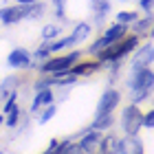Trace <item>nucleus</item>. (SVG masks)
Listing matches in <instances>:
<instances>
[{
  "label": "nucleus",
  "mask_w": 154,
  "mask_h": 154,
  "mask_svg": "<svg viewBox=\"0 0 154 154\" xmlns=\"http://www.w3.org/2000/svg\"><path fill=\"white\" fill-rule=\"evenodd\" d=\"M141 121H143V115H141V110H139L137 106H128L123 110V119H121V123H123V132L128 137H134L139 128H141Z\"/></svg>",
  "instance_id": "f257e3e1"
},
{
  "label": "nucleus",
  "mask_w": 154,
  "mask_h": 154,
  "mask_svg": "<svg viewBox=\"0 0 154 154\" xmlns=\"http://www.w3.org/2000/svg\"><path fill=\"white\" fill-rule=\"evenodd\" d=\"M137 44H139L137 38H128L123 44H119V46H115V48H108V46H106V48L101 51V60H103V62H115V60H119V57H123L125 53H130Z\"/></svg>",
  "instance_id": "f03ea898"
},
{
  "label": "nucleus",
  "mask_w": 154,
  "mask_h": 154,
  "mask_svg": "<svg viewBox=\"0 0 154 154\" xmlns=\"http://www.w3.org/2000/svg\"><path fill=\"white\" fill-rule=\"evenodd\" d=\"M77 57H79V53H71V55H66V57H57V60H48L46 64H42V71H46V73H62V71H68Z\"/></svg>",
  "instance_id": "7ed1b4c3"
},
{
  "label": "nucleus",
  "mask_w": 154,
  "mask_h": 154,
  "mask_svg": "<svg viewBox=\"0 0 154 154\" xmlns=\"http://www.w3.org/2000/svg\"><path fill=\"white\" fill-rule=\"evenodd\" d=\"M152 82H154V75H152V71L148 66L145 68H134V77H132L130 86L134 90H150Z\"/></svg>",
  "instance_id": "20e7f679"
},
{
  "label": "nucleus",
  "mask_w": 154,
  "mask_h": 154,
  "mask_svg": "<svg viewBox=\"0 0 154 154\" xmlns=\"http://www.w3.org/2000/svg\"><path fill=\"white\" fill-rule=\"evenodd\" d=\"M101 134L97 130L88 132V134H84V139L79 141V148L84 150V154H97L99 152V145H101Z\"/></svg>",
  "instance_id": "39448f33"
},
{
  "label": "nucleus",
  "mask_w": 154,
  "mask_h": 154,
  "mask_svg": "<svg viewBox=\"0 0 154 154\" xmlns=\"http://www.w3.org/2000/svg\"><path fill=\"white\" fill-rule=\"evenodd\" d=\"M26 13H29V7H9V9H0V20L5 24H13L26 18Z\"/></svg>",
  "instance_id": "423d86ee"
},
{
  "label": "nucleus",
  "mask_w": 154,
  "mask_h": 154,
  "mask_svg": "<svg viewBox=\"0 0 154 154\" xmlns=\"http://www.w3.org/2000/svg\"><path fill=\"white\" fill-rule=\"evenodd\" d=\"M117 154H143V145L134 137H125L117 143Z\"/></svg>",
  "instance_id": "0eeeda50"
},
{
  "label": "nucleus",
  "mask_w": 154,
  "mask_h": 154,
  "mask_svg": "<svg viewBox=\"0 0 154 154\" xmlns=\"http://www.w3.org/2000/svg\"><path fill=\"white\" fill-rule=\"evenodd\" d=\"M119 103V93L117 90H106L103 97L99 99V106H97V115H103V112H112V108Z\"/></svg>",
  "instance_id": "6e6552de"
},
{
  "label": "nucleus",
  "mask_w": 154,
  "mask_h": 154,
  "mask_svg": "<svg viewBox=\"0 0 154 154\" xmlns=\"http://www.w3.org/2000/svg\"><path fill=\"white\" fill-rule=\"evenodd\" d=\"M9 64L16 66V68H24V66L31 64V57H29V53H26V51H13L9 55Z\"/></svg>",
  "instance_id": "1a4fd4ad"
},
{
  "label": "nucleus",
  "mask_w": 154,
  "mask_h": 154,
  "mask_svg": "<svg viewBox=\"0 0 154 154\" xmlns=\"http://www.w3.org/2000/svg\"><path fill=\"white\" fill-rule=\"evenodd\" d=\"M150 64H152V46L145 44L141 51H139L137 60H134V68H145V66H150Z\"/></svg>",
  "instance_id": "9d476101"
},
{
  "label": "nucleus",
  "mask_w": 154,
  "mask_h": 154,
  "mask_svg": "<svg viewBox=\"0 0 154 154\" xmlns=\"http://www.w3.org/2000/svg\"><path fill=\"white\" fill-rule=\"evenodd\" d=\"M51 101H53V93H51V88H44V90H38V97H35V101H33V106H31V112H35V110L40 106H51Z\"/></svg>",
  "instance_id": "9b49d317"
},
{
  "label": "nucleus",
  "mask_w": 154,
  "mask_h": 154,
  "mask_svg": "<svg viewBox=\"0 0 154 154\" xmlns=\"http://www.w3.org/2000/svg\"><path fill=\"white\" fill-rule=\"evenodd\" d=\"M123 33H125V26L123 24H115V26H110V29L103 33V40H106L108 44H112V42H117V40L123 38Z\"/></svg>",
  "instance_id": "f8f14e48"
},
{
  "label": "nucleus",
  "mask_w": 154,
  "mask_h": 154,
  "mask_svg": "<svg viewBox=\"0 0 154 154\" xmlns=\"http://www.w3.org/2000/svg\"><path fill=\"white\" fill-rule=\"evenodd\" d=\"M117 143H119V139H115V137H106V139H101L99 154H117Z\"/></svg>",
  "instance_id": "ddd939ff"
},
{
  "label": "nucleus",
  "mask_w": 154,
  "mask_h": 154,
  "mask_svg": "<svg viewBox=\"0 0 154 154\" xmlns=\"http://www.w3.org/2000/svg\"><path fill=\"white\" fill-rule=\"evenodd\" d=\"M99 68V62H86V64H79V66H75L73 68V75H88V73H93Z\"/></svg>",
  "instance_id": "4468645a"
},
{
  "label": "nucleus",
  "mask_w": 154,
  "mask_h": 154,
  "mask_svg": "<svg viewBox=\"0 0 154 154\" xmlns=\"http://www.w3.org/2000/svg\"><path fill=\"white\" fill-rule=\"evenodd\" d=\"M110 123H112V115H110V112L97 115V119H95V123H93V130H103V128H108Z\"/></svg>",
  "instance_id": "2eb2a0df"
},
{
  "label": "nucleus",
  "mask_w": 154,
  "mask_h": 154,
  "mask_svg": "<svg viewBox=\"0 0 154 154\" xmlns=\"http://www.w3.org/2000/svg\"><path fill=\"white\" fill-rule=\"evenodd\" d=\"M88 33H90V26L88 24H77L75 31H73V35H71V40L73 42H82V40L88 38Z\"/></svg>",
  "instance_id": "dca6fc26"
},
{
  "label": "nucleus",
  "mask_w": 154,
  "mask_h": 154,
  "mask_svg": "<svg viewBox=\"0 0 154 154\" xmlns=\"http://www.w3.org/2000/svg\"><path fill=\"white\" fill-rule=\"evenodd\" d=\"M57 154H84V150L79 145H71L68 141H64V143L57 145Z\"/></svg>",
  "instance_id": "f3484780"
},
{
  "label": "nucleus",
  "mask_w": 154,
  "mask_h": 154,
  "mask_svg": "<svg viewBox=\"0 0 154 154\" xmlns=\"http://www.w3.org/2000/svg\"><path fill=\"white\" fill-rule=\"evenodd\" d=\"M93 9L97 11V18H101V16H106L110 5H108V0H93Z\"/></svg>",
  "instance_id": "a211bd4d"
},
{
  "label": "nucleus",
  "mask_w": 154,
  "mask_h": 154,
  "mask_svg": "<svg viewBox=\"0 0 154 154\" xmlns=\"http://www.w3.org/2000/svg\"><path fill=\"white\" fill-rule=\"evenodd\" d=\"M42 35H44V40H53V38L60 35V29H57V26H53V24H48V26H44Z\"/></svg>",
  "instance_id": "6ab92c4d"
},
{
  "label": "nucleus",
  "mask_w": 154,
  "mask_h": 154,
  "mask_svg": "<svg viewBox=\"0 0 154 154\" xmlns=\"http://www.w3.org/2000/svg\"><path fill=\"white\" fill-rule=\"evenodd\" d=\"M7 112H9V119H7V123H9V125H16V123H18V117H20L18 106H13L11 110H7Z\"/></svg>",
  "instance_id": "aec40b11"
},
{
  "label": "nucleus",
  "mask_w": 154,
  "mask_h": 154,
  "mask_svg": "<svg viewBox=\"0 0 154 154\" xmlns=\"http://www.w3.org/2000/svg\"><path fill=\"white\" fill-rule=\"evenodd\" d=\"M117 20H119V24L134 22V20H137V13H128V11H125V13H119V16H117Z\"/></svg>",
  "instance_id": "412c9836"
},
{
  "label": "nucleus",
  "mask_w": 154,
  "mask_h": 154,
  "mask_svg": "<svg viewBox=\"0 0 154 154\" xmlns=\"http://www.w3.org/2000/svg\"><path fill=\"white\" fill-rule=\"evenodd\" d=\"M106 46H108V42H106V40L101 38V40H97L95 44L90 46V53H101V51H103V48H106Z\"/></svg>",
  "instance_id": "4be33fe9"
},
{
  "label": "nucleus",
  "mask_w": 154,
  "mask_h": 154,
  "mask_svg": "<svg viewBox=\"0 0 154 154\" xmlns=\"http://www.w3.org/2000/svg\"><path fill=\"white\" fill-rule=\"evenodd\" d=\"M150 24H152V20H150V18H145V20H141V22H137V24H134V31H137V33H143Z\"/></svg>",
  "instance_id": "5701e85b"
},
{
  "label": "nucleus",
  "mask_w": 154,
  "mask_h": 154,
  "mask_svg": "<svg viewBox=\"0 0 154 154\" xmlns=\"http://www.w3.org/2000/svg\"><path fill=\"white\" fill-rule=\"evenodd\" d=\"M53 115H55V106H51L48 110H44V115L40 117V123H46V121H51V119H53Z\"/></svg>",
  "instance_id": "b1692460"
},
{
  "label": "nucleus",
  "mask_w": 154,
  "mask_h": 154,
  "mask_svg": "<svg viewBox=\"0 0 154 154\" xmlns=\"http://www.w3.org/2000/svg\"><path fill=\"white\" fill-rule=\"evenodd\" d=\"M141 125H145V128H152V125H154V112L143 115V121H141Z\"/></svg>",
  "instance_id": "393cba45"
},
{
  "label": "nucleus",
  "mask_w": 154,
  "mask_h": 154,
  "mask_svg": "<svg viewBox=\"0 0 154 154\" xmlns=\"http://www.w3.org/2000/svg\"><path fill=\"white\" fill-rule=\"evenodd\" d=\"M48 86H51V79H42V82L35 84V90H44V88H48Z\"/></svg>",
  "instance_id": "a878e982"
},
{
  "label": "nucleus",
  "mask_w": 154,
  "mask_h": 154,
  "mask_svg": "<svg viewBox=\"0 0 154 154\" xmlns=\"http://www.w3.org/2000/svg\"><path fill=\"white\" fill-rule=\"evenodd\" d=\"M57 145H60L57 141H51V148H48L44 154H57Z\"/></svg>",
  "instance_id": "bb28decb"
},
{
  "label": "nucleus",
  "mask_w": 154,
  "mask_h": 154,
  "mask_svg": "<svg viewBox=\"0 0 154 154\" xmlns=\"http://www.w3.org/2000/svg\"><path fill=\"white\" fill-rule=\"evenodd\" d=\"M141 7H143V11H152V0H141Z\"/></svg>",
  "instance_id": "cd10ccee"
},
{
  "label": "nucleus",
  "mask_w": 154,
  "mask_h": 154,
  "mask_svg": "<svg viewBox=\"0 0 154 154\" xmlns=\"http://www.w3.org/2000/svg\"><path fill=\"white\" fill-rule=\"evenodd\" d=\"M55 7H57V16H64V9H62V0H55Z\"/></svg>",
  "instance_id": "c85d7f7f"
},
{
  "label": "nucleus",
  "mask_w": 154,
  "mask_h": 154,
  "mask_svg": "<svg viewBox=\"0 0 154 154\" xmlns=\"http://www.w3.org/2000/svg\"><path fill=\"white\" fill-rule=\"evenodd\" d=\"M20 5H33V2H38V0H18Z\"/></svg>",
  "instance_id": "c756f323"
},
{
  "label": "nucleus",
  "mask_w": 154,
  "mask_h": 154,
  "mask_svg": "<svg viewBox=\"0 0 154 154\" xmlns=\"http://www.w3.org/2000/svg\"><path fill=\"white\" fill-rule=\"evenodd\" d=\"M0 123H2V117H0Z\"/></svg>",
  "instance_id": "7c9ffc66"
}]
</instances>
